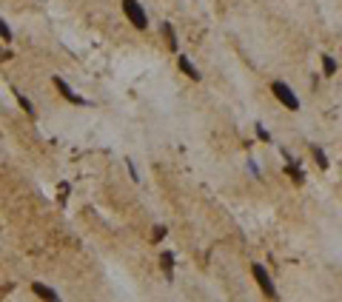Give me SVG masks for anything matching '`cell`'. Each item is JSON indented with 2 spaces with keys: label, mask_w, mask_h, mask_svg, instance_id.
Masks as SVG:
<instances>
[{
  "label": "cell",
  "mask_w": 342,
  "mask_h": 302,
  "mask_svg": "<svg viewBox=\"0 0 342 302\" xmlns=\"http://www.w3.org/2000/svg\"><path fill=\"white\" fill-rule=\"evenodd\" d=\"M123 14H125V20L134 26L137 32L148 29V12L143 9L140 0H123Z\"/></svg>",
  "instance_id": "obj_1"
},
{
  "label": "cell",
  "mask_w": 342,
  "mask_h": 302,
  "mask_svg": "<svg viewBox=\"0 0 342 302\" xmlns=\"http://www.w3.org/2000/svg\"><path fill=\"white\" fill-rule=\"evenodd\" d=\"M271 92H274V97H277V100L285 105V108H288V111H299V97L291 92V86H288V83L274 80L271 83Z\"/></svg>",
  "instance_id": "obj_2"
},
{
  "label": "cell",
  "mask_w": 342,
  "mask_h": 302,
  "mask_svg": "<svg viewBox=\"0 0 342 302\" xmlns=\"http://www.w3.org/2000/svg\"><path fill=\"white\" fill-rule=\"evenodd\" d=\"M251 274L257 279V285L262 288V294H265L268 300H277V285H274L271 274L265 271V265H262V262H254V265H251Z\"/></svg>",
  "instance_id": "obj_3"
},
{
  "label": "cell",
  "mask_w": 342,
  "mask_h": 302,
  "mask_svg": "<svg viewBox=\"0 0 342 302\" xmlns=\"http://www.w3.org/2000/svg\"><path fill=\"white\" fill-rule=\"evenodd\" d=\"M52 83H55V89H57L60 94H63V97H66L68 103H74V105H86V100H83L80 94H74V92H71V86H68V83L63 80V77H55Z\"/></svg>",
  "instance_id": "obj_4"
},
{
  "label": "cell",
  "mask_w": 342,
  "mask_h": 302,
  "mask_svg": "<svg viewBox=\"0 0 342 302\" xmlns=\"http://www.w3.org/2000/svg\"><path fill=\"white\" fill-rule=\"evenodd\" d=\"M283 157H285V174H288V177H291V180L296 183V186H299V183L305 180V177H302V168H299V163H296V160L291 157V154H288V151H283Z\"/></svg>",
  "instance_id": "obj_5"
},
{
  "label": "cell",
  "mask_w": 342,
  "mask_h": 302,
  "mask_svg": "<svg viewBox=\"0 0 342 302\" xmlns=\"http://www.w3.org/2000/svg\"><path fill=\"white\" fill-rule=\"evenodd\" d=\"M177 63H180V71L185 74V77H191L194 83L203 80V74L197 71V66H191V60H188V57H182V54H180V57H177Z\"/></svg>",
  "instance_id": "obj_6"
},
{
  "label": "cell",
  "mask_w": 342,
  "mask_h": 302,
  "mask_svg": "<svg viewBox=\"0 0 342 302\" xmlns=\"http://www.w3.org/2000/svg\"><path fill=\"white\" fill-rule=\"evenodd\" d=\"M311 154H314V163L319 165V171H328L331 163H328V157H325V151L319 149V146H311Z\"/></svg>",
  "instance_id": "obj_7"
},
{
  "label": "cell",
  "mask_w": 342,
  "mask_h": 302,
  "mask_svg": "<svg viewBox=\"0 0 342 302\" xmlns=\"http://www.w3.org/2000/svg\"><path fill=\"white\" fill-rule=\"evenodd\" d=\"M160 29H163V37H166V46H169L171 51H177V32H174V26L163 23Z\"/></svg>",
  "instance_id": "obj_8"
},
{
  "label": "cell",
  "mask_w": 342,
  "mask_h": 302,
  "mask_svg": "<svg viewBox=\"0 0 342 302\" xmlns=\"http://www.w3.org/2000/svg\"><path fill=\"white\" fill-rule=\"evenodd\" d=\"M32 291L40 300H57V291H52L49 285H43V282H32Z\"/></svg>",
  "instance_id": "obj_9"
},
{
  "label": "cell",
  "mask_w": 342,
  "mask_h": 302,
  "mask_svg": "<svg viewBox=\"0 0 342 302\" xmlns=\"http://www.w3.org/2000/svg\"><path fill=\"white\" fill-rule=\"evenodd\" d=\"M14 97H17V103H20V108H23V111H26L29 117H34V105H32V100H29L26 94H20L17 89H14Z\"/></svg>",
  "instance_id": "obj_10"
},
{
  "label": "cell",
  "mask_w": 342,
  "mask_h": 302,
  "mask_svg": "<svg viewBox=\"0 0 342 302\" xmlns=\"http://www.w3.org/2000/svg\"><path fill=\"white\" fill-rule=\"evenodd\" d=\"M160 262H163V271H166V277L171 279V274H174V256H171L169 251H163V254H160Z\"/></svg>",
  "instance_id": "obj_11"
},
{
  "label": "cell",
  "mask_w": 342,
  "mask_h": 302,
  "mask_svg": "<svg viewBox=\"0 0 342 302\" xmlns=\"http://www.w3.org/2000/svg\"><path fill=\"white\" fill-rule=\"evenodd\" d=\"M322 71H325V77L337 74V60L331 57V54H322Z\"/></svg>",
  "instance_id": "obj_12"
},
{
  "label": "cell",
  "mask_w": 342,
  "mask_h": 302,
  "mask_svg": "<svg viewBox=\"0 0 342 302\" xmlns=\"http://www.w3.org/2000/svg\"><path fill=\"white\" fill-rule=\"evenodd\" d=\"M166 234H169V228H166V225H154L151 240H154V243H163V240H166Z\"/></svg>",
  "instance_id": "obj_13"
},
{
  "label": "cell",
  "mask_w": 342,
  "mask_h": 302,
  "mask_svg": "<svg viewBox=\"0 0 342 302\" xmlns=\"http://www.w3.org/2000/svg\"><path fill=\"white\" fill-rule=\"evenodd\" d=\"M11 29H9V23H6V20H0V40H3V43H11Z\"/></svg>",
  "instance_id": "obj_14"
},
{
  "label": "cell",
  "mask_w": 342,
  "mask_h": 302,
  "mask_svg": "<svg viewBox=\"0 0 342 302\" xmlns=\"http://www.w3.org/2000/svg\"><path fill=\"white\" fill-rule=\"evenodd\" d=\"M257 137H260L262 143H271V134H268V131H265L262 126H257Z\"/></svg>",
  "instance_id": "obj_15"
}]
</instances>
